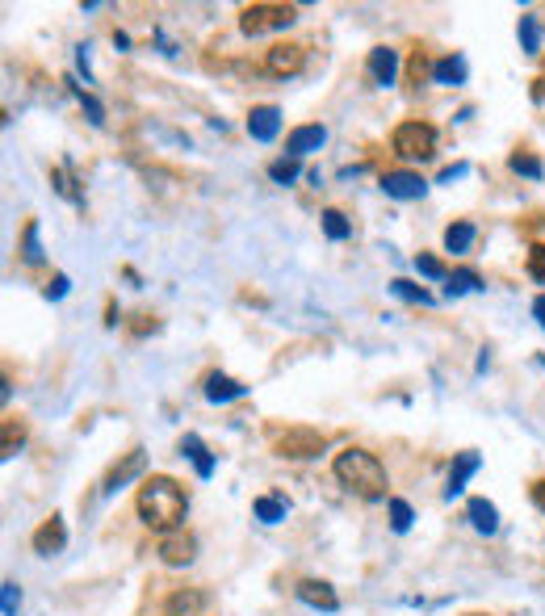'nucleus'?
<instances>
[{
    "instance_id": "f257e3e1",
    "label": "nucleus",
    "mask_w": 545,
    "mask_h": 616,
    "mask_svg": "<svg viewBox=\"0 0 545 616\" xmlns=\"http://www.w3.org/2000/svg\"><path fill=\"white\" fill-rule=\"evenodd\" d=\"M135 508H139V520L147 528H156V533H177V528L185 524V512H189V491L177 478L151 474L139 487Z\"/></svg>"
},
{
    "instance_id": "f03ea898",
    "label": "nucleus",
    "mask_w": 545,
    "mask_h": 616,
    "mask_svg": "<svg viewBox=\"0 0 545 616\" xmlns=\"http://www.w3.org/2000/svg\"><path fill=\"white\" fill-rule=\"evenodd\" d=\"M332 474H336L353 495H361V499H386V470H382V461H378L374 453H365V449H344V453H336V461H332Z\"/></svg>"
},
{
    "instance_id": "7ed1b4c3",
    "label": "nucleus",
    "mask_w": 545,
    "mask_h": 616,
    "mask_svg": "<svg viewBox=\"0 0 545 616\" xmlns=\"http://www.w3.org/2000/svg\"><path fill=\"white\" fill-rule=\"evenodd\" d=\"M294 21H298L294 5H269V0H260V5H248L244 13H239V30H244L248 38H260L269 30H286V26H294Z\"/></svg>"
},
{
    "instance_id": "20e7f679",
    "label": "nucleus",
    "mask_w": 545,
    "mask_h": 616,
    "mask_svg": "<svg viewBox=\"0 0 545 616\" xmlns=\"http://www.w3.org/2000/svg\"><path fill=\"white\" fill-rule=\"evenodd\" d=\"M395 151L403 160H432L436 156V126L420 122V118H411V122H399L395 126Z\"/></svg>"
},
{
    "instance_id": "39448f33",
    "label": "nucleus",
    "mask_w": 545,
    "mask_h": 616,
    "mask_svg": "<svg viewBox=\"0 0 545 616\" xmlns=\"http://www.w3.org/2000/svg\"><path fill=\"white\" fill-rule=\"evenodd\" d=\"M323 445H327V440H323V432H315V428H286V432H277V440H273L277 457H290V461L319 457Z\"/></svg>"
},
{
    "instance_id": "423d86ee",
    "label": "nucleus",
    "mask_w": 545,
    "mask_h": 616,
    "mask_svg": "<svg viewBox=\"0 0 545 616\" xmlns=\"http://www.w3.org/2000/svg\"><path fill=\"white\" fill-rule=\"evenodd\" d=\"M302 68H307V47H298V42H273L265 51L269 76H298Z\"/></svg>"
},
{
    "instance_id": "0eeeda50",
    "label": "nucleus",
    "mask_w": 545,
    "mask_h": 616,
    "mask_svg": "<svg viewBox=\"0 0 545 616\" xmlns=\"http://www.w3.org/2000/svg\"><path fill=\"white\" fill-rule=\"evenodd\" d=\"M156 554H160L164 566H189L193 558H198V537L185 533V528H177V533H164Z\"/></svg>"
},
{
    "instance_id": "6e6552de",
    "label": "nucleus",
    "mask_w": 545,
    "mask_h": 616,
    "mask_svg": "<svg viewBox=\"0 0 545 616\" xmlns=\"http://www.w3.org/2000/svg\"><path fill=\"white\" fill-rule=\"evenodd\" d=\"M365 76H369V84L390 88L399 80V51L395 47H374L369 59H365Z\"/></svg>"
},
{
    "instance_id": "1a4fd4ad",
    "label": "nucleus",
    "mask_w": 545,
    "mask_h": 616,
    "mask_svg": "<svg viewBox=\"0 0 545 616\" xmlns=\"http://www.w3.org/2000/svg\"><path fill=\"white\" fill-rule=\"evenodd\" d=\"M382 193H386V197H395V202H416V197L428 193V185H424V176H420V172L399 168V172H386V176H382Z\"/></svg>"
},
{
    "instance_id": "9d476101",
    "label": "nucleus",
    "mask_w": 545,
    "mask_h": 616,
    "mask_svg": "<svg viewBox=\"0 0 545 616\" xmlns=\"http://www.w3.org/2000/svg\"><path fill=\"white\" fill-rule=\"evenodd\" d=\"M30 545H34V554H42V558H51V554H59L63 545H68V528H63V520L59 516H51V520H42L38 528H34V537H30Z\"/></svg>"
},
{
    "instance_id": "9b49d317",
    "label": "nucleus",
    "mask_w": 545,
    "mask_h": 616,
    "mask_svg": "<svg viewBox=\"0 0 545 616\" xmlns=\"http://www.w3.org/2000/svg\"><path fill=\"white\" fill-rule=\"evenodd\" d=\"M143 470H147V453H143V449H130V453L118 461V466L105 474V487H101V491H105V495H114L118 487H126V482H130V478H139Z\"/></svg>"
},
{
    "instance_id": "f8f14e48",
    "label": "nucleus",
    "mask_w": 545,
    "mask_h": 616,
    "mask_svg": "<svg viewBox=\"0 0 545 616\" xmlns=\"http://www.w3.org/2000/svg\"><path fill=\"white\" fill-rule=\"evenodd\" d=\"M277 130H281V109L277 105H256L252 114H248V135L256 143H273Z\"/></svg>"
},
{
    "instance_id": "ddd939ff",
    "label": "nucleus",
    "mask_w": 545,
    "mask_h": 616,
    "mask_svg": "<svg viewBox=\"0 0 545 616\" xmlns=\"http://www.w3.org/2000/svg\"><path fill=\"white\" fill-rule=\"evenodd\" d=\"M294 591H298L302 604H311V608H319V612H336V608H340V596L332 591V583H323V579H302Z\"/></svg>"
},
{
    "instance_id": "4468645a",
    "label": "nucleus",
    "mask_w": 545,
    "mask_h": 616,
    "mask_svg": "<svg viewBox=\"0 0 545 616\" xmlns=\"http://www.w3.org/2000/svg\"><path fill=\"white\" fill-rule=\"evenodd\" d=\"M206 604H210V596H206L202 587H181V591H172V596H168L164 612L168 616H198Z\"/></svg>"
},
{
    "instance_id": "2eb2a0df",
    "label": "nucleus",
    "mask_w": 545,
    "mask_h": 616,
    "mask_svg": "<svg viewBox=\"0 0 545 616\" xmlns=\"http://www.w3.org/2000/svg\"><path fill=\"white\" fill-rule=\"evenodd\" d=\"M202 390H206L210 403H231V399H244V394H248V386L235 382V378H227V373H206Z\"/></svg>"
},
{
    "instance_id": "dca6fc26",
    "label": "nucleus",
    "mask_w": 545,
    "mask_h": 616,
    "mask_svg": "<svg viewBox=\"0 0 545 616\" xmlns=\"http://www.w3.org/2000/svg\"><path fill=\"white\" fill-rule=\"evenodd\" d=\"M327 143V130L323 126H298V130H290V139H286V151L294 160H302V156H311V151H319Z\"/></svg>"
},
{
    "instance_id": "f3484780",
    "label": "nucleus",
    "mask_w": 545,
    "mask_h": 616,
    "mask_svg": "<svg viewBox=\"0 0 545 616\" xmlns=\"http://www.w3.org/2000/svg\"><path fill=\"white\" fill-rule=\"evenodd\" d=\"M478 470V453H457V461H453V470H449V487H445V499H457L466 491V482H470V474Z\"/></svg>"
},
{
    "instance_id": "a211bd4d",
    "label": "nucleus",
    "mask_w": 545,
    "mask_h": 616,
    "mask_svg": "<svg viewBox=\"0 0 545 616\" xmlns=\"http://www.w3.org/2000/svg\"><path fill=\"white\" fill-rule=\"evenodd\" d=\"M51 185H55V193L63 197V202L84 206V189H80V181H76L72 164H59V168H51Z\"/></svg>"
},
{
    "instance_id": "6ab92c4d",
    "label": "nucleus",
    "mask_w": 545,
    "mask_h": 616,
    "mask_svg": "<svg viewBox=\"0 0 545 616\" xmlns=\"http://www.w3.org/2000/svg\"><path fill=\"white\" fill-rule=\"evenodd\" d=\"M466 516H470V524L478 528V533H499V512H495V503L491 499H470L466 503Z\"/></svg>"
},
{
    "instance_id": "aec40b11",
    "label": "nucleus",
    "mask_w": 545,
    "mask_h": 616,
    "mask_svg": "<svg viewBox=\"0 0 545 616\" xmlns=\"http://www.w3.org/2000/svg\"><path fill=\"white\" fill-rule=\"evenodd\" d=\"M181 457H189L193 461V470H198L202 478H210L214 474V457H210V449L202 445V436H181Z\"/></svg>"
},
{
    "instance_id": "412c9836",
    "label": "nucleus",
    "mask_w": 545,
    "mask_h": 616,
    "mask_svg": "<svg viewBox=\"0 0 545 616\" xmlns=\"http://www.w3.org/2000/svg\"><path fill=\"white\" fill-rule=\"evenodd\" d=\"M432 80H436V84H466V63H462V55L436 59V63H432Z\"/></svg>"
},
{
    "instance_id": "4be33fe9",
    "label": "nucleus",
    "mask_w": 545,
    "mask_h": 616,
    "mask_svg": "<svg viewBox=\"0 0 545 616\" xmlns=\"http://www.w3.org/2000/svg\"><path fill=\"white\" fill-rule=\"evenodd\" d=\"M252 512H256V520H265V524H281V520H286V512H290V503L281 495H260L252 503Z\"/></svg>"
},
{
    "instance_id": "5701e85b",
    "label": "nucleus",
    "mask_w": 545,
    "mask_h": 616,
    "mask_svg": "<svg viewBox=\"0 0 545 616\" xmlns=\"http://www.w3.org/2000/svg\"><path fill=\"white\" fill-rule=\"evenodd\" d=\"M470 244H474V223H453V227H445V252H470Z\"/></svg>"
},
{
    "instance_id": "b1692460",
    "label": "nucleus",
    "mask_w": 545,
    "mask_h": 616,
    "mask_svg": "<svg viewBox=\"0 0 545 616\" xmlns=\"http://www.w3.org/2000/svg\"><path fill=\"white\" fill-rule=\"evenodd\" d=\"M520 47H525V55H541V21L533 13L520 17Z\"/></svg>"
},
{
    "instance_id": "393cba45",
    "label": "nucleus",
    "mask_w": 545,
    "mask_h": 616,
    "mask_svg": "<svg viewBox=\"0 0 545 616\" xmlns=\"http://www.w3.org/2000/svg\"><path fill=\"white\" fill-rule=\"evenodd\" d=\"M269 176L277 185H294L298 176H302V160H294V156H281V160H273L269 164Z\"/></svg>"
},
{
    "instance_id": "a878e982",
    "label": "nucleus",
    "mask_w": 545,
    "mask_h": 616,
    "mask_svg": "<svg viewBox=\"0 0 545 616\" xmlns=\"http://www.w3.org/2000/svg\"><path fill=\"white\" fill-rule=\"evenodd\" d=\"M323 235H327V239H336V244H340V239L353 235V223H348V218H344L340 210H323Z\"/></svg>"
},
{
    "instance_id": "bb28decb",
    "label": "nucleus",
    "mask_w": 545,
    "mask_h": 616,
    "mask_svg": "<svg viewBox=\"0 0 545 616\" xmlns=\"http://www.w3.org/2000/svg\"><path fill=\"white\" fill-rule=\"evenodd\" d=\"M478 285H483V277H478L474 269H453L449 273V298L470 294V290H478Z\"/></svg>"
},
{
    "instance_id": "cd10ccee",
    "label": "nucleus",
    "mask_w": 545,
    "mask_h": 616,
    "mask_svg": "<svg viewBox=\"0 0 545 616\" xmlns=\"http://www.w3.org/2000/svg\"><path fill=\"white\" fill-rule=\"evenodd\" d=\"M21 260L26 264H42V248H38V223L30 218L26 231H21Z\"/></svg>"
},
{
    "instance_id": "c85d7f7f",
    "label": "nucleus",
    "mask_w": 545,
    "mask_h": 616,
    "mask_svg": "<svg viewBox=\"0 0 545 616\" xmlns=\"http://www.w3.org/2000/svg\"><path fill=\"white\" fill-rule=\"evenodd\" d=\"M68 84H72V80H68ZM72 93H76V101H80L84 114H89V122H93V126H101V122H105V105H101L93 93H84L80 84H72Z\"/></svg>"
},
{
    "instance_id": "c756f323",
    "label": "nucleus",
    "mask_w": 545,
    "mask_h": 616,
    "mask_svg": "<svg viewBox=\"0 0 545 616\" xmlns=\"http://www.w3.org/2000/svg\"><path fill=\"white\" fill-rule=\"evenodd\" d=\"M428 76H432L428 55H424V51H411V59H407V80H411V88H420Z\"/></svg>"
},
{
    "instance_id": "7c9ffc66",
    "label": "nucleus",
    "mask_w": 545,
    "mask_h": 616,
    "mask_svg": "<svg viewBox=\"0 0 545 616\" xmlns=\"http://www.w3.org/2000/svg\"><path fill=\"white\" fill-rule=\"evenodd\" d=\"M411 520H416L411 503H407V499H390V528H395V533H407Z\"/></svg>"
},
{
    "instance_id": "2f4dec72",
    "label": "nucleus",
    "mask_w": 545,
    "mask_h": 616,
    "mask_svg": "<svg viewBox=\"0 0 545 616\" xmlns=\"http://www.w3.org/2000/svg\"><path fill=\"white\" fill-rule=\"evenodd\" d=\"M508 164H512V172L529 176V181H541V172H545V168H541V160H537V156H529V151H516V156H512Z\"/></svg>"
},
{
    "instance_id": "473e14b6",
    "label": "nucleus",
    "mask_w": 545,
    "mask_h": 616,
    "mask_svg": "<svg viewBox=\"0 0 545 616\" xmlns=\"http://www.w3.org/2000/svg\"><path fill=\"white\" fill-rule=\"evenodd\" d=\"M21 440H26V424H21L17 415H5V445H0V449H5V457H13V453H17Z\"/></svg>"
},
{
    "instance_id": "72a5a7b5",
    "label": "nucleus",
    "mask_w": 545,
    "mask_h": 616,
    "mask_svg": "<svg viewBox=\"0 0 545 616\" xmlns=\"http://www.w3.org/2000/svg\"><path fill=\"white\" fill-rule=\"evenodd\" d=\"M390 290H395L399 298H407V302H420V306L432 302V294L424 290V285H411V281H403V277H399V281H390Z\"/></svg>"
},
{
    "instance_id": "f704fd0d",
    "label": "nucleus",
    "mask_w": 545,
    "mask_h": 616,
    "mask_svg": "<svg viewBox=\"0 0 545 616\" xmlns=\"http://www.w3.org/2000/svg\"><path fill=\"white\" fill-rule=\"evenodd\" d=\"M416 269H420L424 277H432V281H449V269H445V264L436 260V256H428V252L416 256Z\"/></svg>"
},
{
    "instance_id": "c9c22d12",
    "label": "nucleus",
    "mask_w": 545,
    "mask_h": 616,
    "mask_svg": "<svg viewBox=\"0 0 545 616\" xmlns=\"http://www.w3.org/2000/svg\"><path fill=\"white\" fill-rule=\"evenodd\" d=\"M529 277L545 285V244H533L529 248Z\"/></svg>"
},
{
    "instance_id": "e433bc0d",
    "label": "nucleus",
    "mask_w": 545,
    "mask_h": 616,
    "mask_svg": "<svg viewBox=\"0 0 545 616\" xmlns=\"http://www.w3.org/2000/svg\"><path fill=\"white\" fill-rule=\"evenodd\" d=\"M68 285H72L68 277H63V273H55V277H51V285H47V298H51V302H59L63 294H68Z\"/></svg>"
},
{
    "instance_id": "4c0bfd02",
    "label": "nucleus",
    "mask_w": 545,
    "mask_h": 616,
    "mask_svg": "<svg viewBox=\"0 0 545 616\" xmlns=\"http://www.w3.org/2000/svg\"><path fill=\"white\" fill-rule=\"evenodd\" d=\"M156 319H151V315H135V323H130V336H147V332H156Z\"/></svg>"
},
{
    "instance_id": "58836bf2",
    "label": "nucleus",
    "mask_w": 545,
    "mask_h": 616,
    "mask_svg": "<svg viewBox=\"0 0 545 616\" xmlns=\"http://www.w3.org/2000/svg\"><path fill=\"white\" fill-rule=\"evenodd\" d=\"M17 604H21L17 583H5V616H17Z\"/></svg>"
},
{
    "instance_id": "ea45409f",
    "label": "nucleus",
    "mask_w": 545,
    "mask_h": 616,
    "mask_svg": "<svg viewBox=\"0 0 545 616\" xmlns=\"http://www.w3.org/2000/svg\"><path fill=\"white\" fill-rule=\"evenodd\" d=\"M457 176H466V164H453V168H445V172H441V185L457 181Z\"/></svg>"
},
{
    "instance_id": "a19ab883",
    "label": "nucleus",
    "mask_w": 545,
    "mask_h": 616,
    "mask_svg": "<svg viewBox=\"0 0 545 616\" xmlns=\"http://www.w3.org/2000/svg\"><path fill=\"white\" fill-rule=\"evenodd\" d=\"M533 503L545 512V478H537V482H533Z\"/></svg>"
},
{
    "instance_id": "79ce46f5",
    "label": "nucleus",
    "mask_w": 545,
    "mask_h": 616,
    "mask_svg": "<svg viewBox=\"0 0 545 616\" xmlns=\"http://www.w3.org/2000/svg\"><path fill=\"white\" fill-rule=\"evenodd\" d=\"M533 319L545 327V294H537V302H533Z\"/></svg>"
},
{
    "instance_id": "37998d69",
    "label": "nucleus",
    "mask_w": 545,
    "mask_h": 616,
    "mask_svg": "<svg viewBox=\"0 0 545 616\" xmlns=\"http://www.w3.org/2000/svg\"><path fill=\"white\" fill-rule=\"evenodd\" d=\"M533 101H545V80H533Z\"/></svg>"
},
{
    "instance_id": "c03bdc74",
    "label": "nucleus",
    "mask_w": 545,
    "mask_h": 616,
    "mask_svg": "<svg viewBox=\"0 0 545 616\" xmlns=\"http://www.w3.org/2000/svg\"><path fill=\"white\" fill-rule=\"evenodd\" d=\"M474 616H478V612H474Z\"/></svg>"
}]
</instances>
